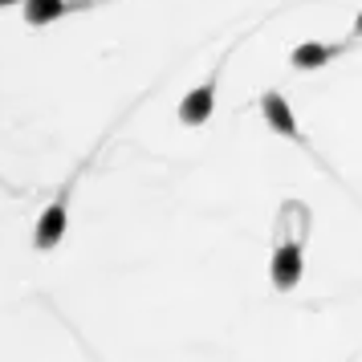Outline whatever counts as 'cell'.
<instances>
[{
  "mask_svg": "<svg viewBox=\"0 0 362 362\" xmlns=\"http://www.w3.org/2000/svg\"><path fill=\"white\" fill-rule=\"evenodd\" d=\"M66 224H69V212H66V192H62V196L41 212V220H37V232H33V248L37 252H49V248L62 245Z\"/></svg>",
  "mask_w": 362,
  "mask_h": 362,
  "instance_id": "obj_1",
  "label": "cell"
},
{
  "mask_svg": "<svg viewBox=\"0 0 362 362\" xmlns=\"http://www.w3.org/2000/svg\"><path fill=\"white\" fill-rule=\"evenodd\" d=\"M273 285H277L281 293H289L297 289V281H301V240H281L277 252H273Z\"/></svg>",
  "mask_w": 362,
  "mask_h": 362,
  "instance_id": "obj_2",
  "label": "cell"
},
{
  "mask_svg": "<svg viewBox=\"0 0 362 362\" xmlns=\"http://www.w3.org/2000/svg\"><path fill=\"white\" fill-rule=\"evenodd\" d=\"M216 110V74L208 78L204 86H196L192 94H183L180 102V122L183 127H204Z\"/></svg>",
  "mask_w": 362,
  "mask_h": 362,
  "instance_id": "obj_3",
  "label": "cell"
},
{
  "mask_svg": "<svg viewBox=\"0 0 362 362\" xmlns=\"http://www.w3.org/2000/svg\"><path fill=\"white\" fill-rule=\"evenodd\" d=\"M261 115H264V122H269V131L285 134V139H301L293 110H289V102L281 98L277 90H269V94H261Z\"/></svg>",
  "mask_w": 362,
  "mask_h": 362,
  "instance_id": "obj_4",
  "label": "cell"
},
{
  "mask_svg": "<svg viewBox=\"0 0 362 362\" xmlns=\"http://www.w3.org/2000/svg\"><path fill=\"white\" fill-rule=\"evenodd\" d=\"M334 57H338V45L305 41V45H297V49L289 53V66L293 69H317V66H326V62H334Z\"/></svg>",
  "mask_w": 362,
  "mask_h": 362,
  "instance_id": "obj_5",
  "label": "cell"
},
{
  "mask_svg": "<svg viewBox=\"0 0 362 362\" xmlns=\"http://www.w3.org/2000/svg\"><path fill=\"white\" fill-rule=\"evenodd\" d=\"M66 8H69L66 0H25V21L41 29V25H49V21H57L62 13H66Z\"/></svg>",
  "mask_w": 362,
  "mask_h": 362,
  "instance_id": "obj_6",
  "label": "cell"
},
{
  "mask_svg": "<svg viewBox=\"0 0 362 362\" xmlns=\"http://www.w3.org/2000/svg\"><path fill=\"white\" fill-rule=\"evenodd\" d=\"M354 37H362V13H358V21H354Z\"/></svg>",
  "mask_w": 362,
  "mask_h": 362,
  "instance_id": "obj_7",
  "label": "cell"
},
{
  "mask_svg": "<svg viewBox=\"0 0 362 362\" xmlns=\"http://www.w3.org/2000/svg\"><path fill=\"white\" fill-rule=\"evenodd\" d=\"M0 4H13V0H0Z\"/></svg>",
  "mask_w": 362,
  "mask_h": 362,
  "instance_id": "obj_8",
  "label": "cell"
}]
</instances>
